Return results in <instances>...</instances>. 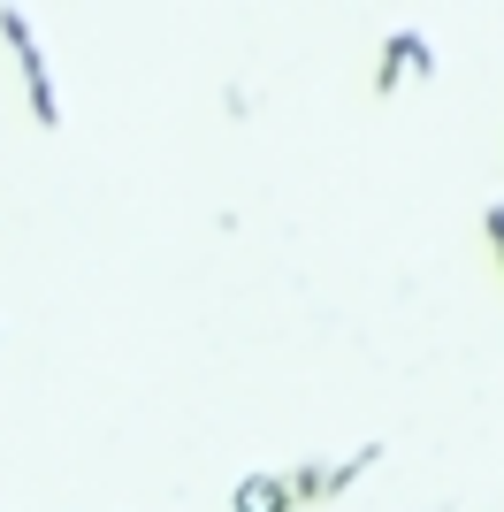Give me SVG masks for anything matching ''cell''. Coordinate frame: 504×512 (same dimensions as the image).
<instances>
[{"instance_id": "obj_3", "label": "cell", "mask_w": 504, "mask_h": 512, "mask_svg": "<svg viewBox=\"0 0 504 512\" xmlns=\"http://www.w3.org/2000/svg\"><path fill=\"white\" fill-rule=\"evenodd\" d=\"M230 512H298V505H291V482H283V474H245L230 490Z\"/></svg>"}, {"instance_id": "obj_2", "label": "cell", "mask_w": 504, "mask_h": 512, "mask_svg": "<svg viewBox=\"0 0 504 512\" xmlns=\"http://www.w3.org/2000/svg\"><path fill=\"white\" fill-rule=\"evenodd\" d=\"M405 77H436V46L413 39V31H398V39L382 46V62H375V92H398Z\"/></svg>"}, {"instance_id": "obj_1", "label": "cell", "mask_w": 504, "mask_h": 512, "mask_svg": "<svg viewBox=\"0 0 504 512\" xmlns=\"http://www.w3.org/2000/svg\"><path fill=\"white\" fill-rule=\"evenodd\" d=\"M0 39L16 46V62H23V85H31V115H39L46 130L62 123V92H54V69H46V46L31 39V16H0Z\"/></svg>"}, {"instance_id": "obj_4", "label": "cell", "mask_w": 504, "mask_h": 512, "mask_svg": "<svg viewBox=\"0 0 504 512\" xmlns=\"http://www.w3.org/2000/svg\"><path fill=\"white\" fill-rule=\"evenodd\" d=\"M489 245H497V268H504V199L489 207Z\"/></svg>"}]
</instances>
